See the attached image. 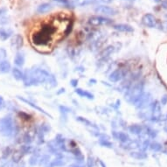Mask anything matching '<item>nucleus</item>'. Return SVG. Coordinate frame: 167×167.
<instances>
[{
	"label": "nucleus",
	"instance_id": "nucleus-1",
	"mask_svg": "<svg viewBox=\"0 0 167 167\" xmlns=\"http://www.w3.org/2000/svg\"><path fill=\"white\" fill-rule=\"evenodd\" d=\"M57 27L54 23L45 22L32 34V43L37 48H49L54 41Z\"/></svg>",
	"mask_w": 167,
	"mask_h": 167
},
{
	"label": "nucleus",
	"instance_id": "nucleus-2",
	"mask_svg": "<svg viewBox=\"0 0 167 167\" xmlns=\"http://www.w3.org/2000/svg\"><path fill=\"white\" fill-rule=\"evenodd\" d=\"M24 86H38L41 84L48 83L51 88H53L57 85V81L53 74L45 69L41 68H32L28 69L24 73L23 79Z\"/></svg>",
	"mask_w": 167,
	"mask_h": 167
},
{
	"label": "nucleus",
	"instance_id": "nucleus-3",
	"mask_svg": "<svg viewBox=\"0 0 167 167\" xmlns=\"http://www.w3.org/2000/svg\"><path fill=\"white\" fill-rule=\"evenodd\" d=\"M143 88L144 84L143 82H137L131 87H130L125 94V100L135 105L137 101L141 98L143 94Z\"/></svg>",
	"mask_w": 167,
	"mask_h": 167
},
{
	"label": "nucleus",
	"instance_id": "nucleus-4",
	"mask_svg": "<svg viewBox=\"0 0 167 167\" xmlns=\"http://www.w3.org/2000/svg\"><path fill=\"white\" fill-rule=\"evenodd\" d=\"M15 131V124L12 117L7 116L0 119V134L4 137H10Z\"/></svg>",
	"mask_w": 167,
	"mask_h": 167
},
{
	"label": "nucleus",
	"instance_id": "nucleus-5",
	"mask_svg": "<svg viewBox=\"0 0 167 167\" xmlns=\"http://www.w3.org/2000/svg\"><path fill=\"white\" fill-rule=\"evenodd\" d=\"M112 20L102 16H92L88 19V24L92 26H100V25H107L112 24Z\"/></svg>",
	"mask_w": 167,
	"mask_h": 167
},
{
	"label": "nucleus",
	"instance_id": "nucleus-6",
	"mask_svg": "<svg viewBox=\"0 0 167 167\" xmlns=\"http://www.w3.org/2000/svg\"><path fill=\"white\" fill-rule=\"evenodd\" d=\"M95 12L96 13L105 15V16H111V15L117 14V11L114 8L109 7L108 5H98L95 8Z\"/></svg>",
	"mask_w": 167,
	"mask_h": 167
},
{
	"label": "nucleus",
	"instance_id": "nucleus-7",
	"mask_svg": "<svg viewBox=\"0 0 167 167\" xmlns=\"http://www.w3.org/2000/svg\"><path fill=\"white\" fill-rule=\"evenodd\" d=\"M151 101V96L149 93L143 94V96H141V98L137 101V102L135 104V106L137 108L143 109L144 108H146L148 105H150Z\"/></svg>",
	"mask_w": 167,
	"mask_h": 167
},
{
	"label": "nucleus",
	"instance_id": "nucleus-8",
	"mask_svg": "<svg viewBox=\"0 0 167 167\" xmlns=\"http://www.w3.org/2000/svg\"><path fill=\"white\" fill-rule=\"evenodd\" d=\"M142 22L145 26L153 28L157 25V20L156 19V17L154 15L151 14V13H147L145 15H143V17L142 18Z\"/></svg>",
	"mask_w": 167,
	"mask_h": 167
},
{
	"label": "nucleus",
	"instance_id": "nucleus-9",
	"mask_svg": "<svg viewBox=\"0 0 167 167\" xmlns=\"http://www.w3.org/2000/svg\"><path fill=\"white\" fill-rule=\"evenodd\" d=\"M124 76V73L122 69H117L113 71L108 76V80L111 82H118Z\"/></svg>",
	"mask_w": 167,
	"mask_h": 167
},
{
	"label": "nucleus",
	"instance_id": "nucleus-10",
	"mask_svg": "<svg viewBox=\"0 0 167 167\" xmlns=\"http://www.w3.org/2000/svg\"><path fill=\"white\" fill-rule=\"evenodd\" d=\"M18 97V99H19L20 101H22L23 102H24V103H26L27 105H29L30 107L33 108H35L36 110H38V111H39L40 113H43L44 115H46V116H48V117H49L50 118H52V116L50 115V114H48V112H46L43 108H41L39 107V106H38V105H36L35 103H33V102H32L31 101H29V100H27V99H24V97H22V96H17Z\"/></svg>",
	"mask_w": 167,
	"mask_h": 167
},
{
	"label": "nucleus",
	"instance_id": "nucleus-11",
	"mask_svg": "<svg viewBox=\"0 0 167 167\" xmlns=\"http://www.w3.org/2000/svg\"><path fill=\"white\" fill-rule=\"evenodd\" d=\"M13 34V31L11 28H4L0 27V40L5 41L8 39H10Z\"/></svg>",
	"mask_w": 167,
	"mask_h": 167
},
{
	"label": "nucleus",
	"instance_id": "nucleus-12",
	"mask_svg": "<svg viewBox=\"0 0 167 167\" xmlns=\"http://www.w3.org/2000/svg\"><path fill=\"white\" fill-rule=\"evenodd\" d=\"M113 28L118 32H122V33H132L134 32V29L131 25L127 24H117L113 25Z\"/></svg>",
	"mask_w": 167,
	"mask_h": 167
},
{
	"label": "nucleus",
	"instance_id": "nucleus-13",
	"mask_svg": "<svg viewBox=\"0 0 167 167\" xmlns=\"http://www.w3.org/2000/svg\"><path fill=\"white\" fill-rule=\"evenodd\" d=\"M12 47L15 49H20L23 46V38L19 34L13 36L12 39Z\"/></svg>",
	"mask_w": 167,
	"mask_h": 167
},
{
	"label": "nucleus",
	"instance_id": "nucleus-14",
	"mask_svg": "<svg viewBox=\"0 0 167 167\" xmlns=\"http://www.w3.org/2000/svg\"><path fill=\"white\" fill-rule=\"evenodd\" d=\"M114 137L117 139V140H118L119 142L122 143H128V142H130V137H129V136L126 134V133H124V132H115L114 133Z\"/></svg>",
	"mask_w": 167,
	"mask_h": 167
},
{
	"label": "nucleus",
	"instance_id": "nucleus-15",
	"mask_svg": "<svg viewBox=\"0 0 167 167\" xmlns=\"http://www.w3.org/2000/svg\"><path fill=\"white\" fill-rule=\"evenodd\" d=\"M24 55L23 53H17L14 57V64L18 67H23L24 64Z\"/></svg>",
	"mask_w": 167,
	"mask_h": 167
},
{
	"label": "nucleus",
	"instance_id": "nucleus-16",
	"mask_svg": "<svg viewBox=\"0 0 167 167\" xmlns=\"http://www.w3.org/2000/svg\"><path fill=\"white\" fill-rule=\"evenodd\" d=\"M11 71V63L6 60L0 62V73H7Z\"/></svg>",
	"mask_w": 167,
	"mask_h": 167
},
{
	"label": "nucleus",
	"instance_id": "nucleus-17",
	"mask_svg": "<svg viewBox=\"0 0 167 167\" xmlns=\"http://www.w3.org/2000/svg\"><path fill=\"white\" fill-rule=\"evenodd\" d=\"M74 92H75L78 96H81V97H85V98H87V99H88V100H93V99H94V95H93V94H91V93L88 92V91L83 90V89H82V88H75Z\"/></svg>",
	"mask_w": 167,
	"mask_h": 167
},
{
	"label": "nucleus",
	"instance_id": "nucleus-18",
	"mask_svg": "<svg viewBox=\"0 0 167 167\" xmlns=\"http://www.w3.org/2000/svg\"><path fill=\"white\" fill-rule=\"evenodd\" d=\"M143 127L139 124H132L129 127V131L133 135H141L143 133Z\"/></svg>",
	"mask_w": 167,
	"mask_h": 167
},
{
	"label": "nucleus",
	"instance_id": "nucleus-19",
	"mask_svg": "<svg viewBox=\"0 0 167 167\" xmlns=\"http://www.w3.org/2000/svg\"><path fill=\"white\" fill-rule=\"evenodd\" d=\"M12 73L13 77L17 81H23L24 79V73L18 68H13L12 69Z\"/></svg>",
	"mask_w": 167,
	"mask_h": 167
},
{
	"label": "nucleus",
	"instance_id": "nucleus-20",
	"mask_svg": "<svg viewBox=\"0 0 167 167\" xmlns=\"http://www.w3.org/2000/svg\"><path fill=\"white\" fill-rule=\"evenodd\" d=\"M51 10H52V5L48 3H44V4H41L37 8V12L38 13H46Z\"/></svg>",
	"mask_w": 167,
	"mask_h": 167
},
{
	"label": "nucleus",
	"instance_id": "nucleus-21",
	"mask_svg": "<svg viewBox=\"0 0 167 167\" xmlns=\"http://www.w3.org/2000/svg\"><path fill=\"white\" fill-rule=\"evenodd\" d=\"M65 165V161L64 159H62L61 157H57L55 158L54 160L51 161L49 164L48 165V167H59V166H62Z\"/></svg>",
	"mask_w": 167,
	"mask_h": 167
},
{
	"label": "nucleus",
	"instance_id": "nucleus-22",
	"mask_svg": "<svg viewBox=\"0 0 167 167\" xmlns=\"http://www.w3.org/2000/svg\"><path fill=\"white\" fill-rule=\"evenodd\" d=\"M114 52V47L113 46H108L106 48H104L101 53H100V56L102 58H106L108 56H109L112 53Z\"/></svg>",
	"mask_w": 167,
	"mask_h": 167
},
{
	"label": "nucleus",
	"instance_id": "nucleus-23",
	"mask_svg": "<svg viewBox=\"0 0 167 167\" xmlns=\"http://www.w3.org/2000/svg\"><path fill=\"white\" fill-rule=\"evenodd\" d=\"M75 4L78 6H87L90 4H94L96 3V0H74Z\"/></svg>",
	"mask_w": 167,
	"mask_h": 167
},
{
	"label": "nucleus",
	"instance_id": "nucleus-24",
	"mask_svg": "<svg viewBox=\"0 0 167 167\" xmlns=\"http://www.w3.org/2000/svg\"><path fill=\"white\" fill-rule=\"evenodd\" d=\"M76 119H77V121H79L80 122L83 123L84 125H86V126H88V127L94 128V129H96V130H97V127H96V125H94L90 121H88V119H86V118H84V117H76Z\"/></svg>",
	"mask_w": 167,
	"mask_h": 167
},
{
	"label": "nucleus",
	"instance_id": "nucleus-25",
	"mask_svg": "<svg viewBox=\"0 0 167 167\" xmlns=\"http://www.w3.org/2000/svg\"><path fill=\"white\" fill-rule=\"evenodd\" d=\"M150 149L153 151H160L162 150V145L157 142H153V143H150Z\"/></svg>",
	"mask_w": 167,
	"mask_h": 167
},
{
	"label": "nucleus",
	"instance_id": "nucleus-26",
	"mask_svg": "<svg viewBox=\"0 0 167 167\" xmlns=\"http://www.w3.org/2000/svg\"><path fill=\"white\" fill-rule=\"evenodd\" d=\"M131 156L136 159H144L147 157V155H145L143 152H137V151H132Z\"/></svg>",
	"mask_w": 167,
	"mask_h": 167
},
{
	"label": "nucleus",
	"instance_id": "nucleus-27",
	"mask_svg": "<svg viewBox=\"0 0 167 167\" xmlns=\"http://www.w3.org/2000/svg\"><path fill=\"white\" fill-rule=\"evenodd\" d=\"M99 143L103 147H107V148H112L113 143H111L109 140H105V139H99Z\"/></svg>",
	"mask_w": 167,
	"mask_h": 167
},
{
	"label": "nucleus",
	"instance_id": "nucleus-28",
	"mask_svg": "<svg viewBox=\"0 0 167 167\" xmlns=\"http://www.w3.org/2000/svg\"><path fill=\"white\" fill-rule=\"evenodd\" d=\"M53 1L57 2L58 4H62V5H64V6H67V7H71V6H73V4H72L70 0H53Z\"/></svg>",
	"mask_w": 167,
	"mask_h": 167
},
{
	"label": "nucleus",
	"instance_id": "nucleus-29",
	"mask_svg": "<svg viewBox=\"0 0 167 167\" xmlns=\"http://www.w3.org/2000/svg\"><path fill=\"white\" fill-rule=\"evenodd\" d=\"M38 162H39V157H38V155H33L29 159V164L31 166H36L38 164Z\"/></svg>",
	"mask_w": 167,
	"mask_h": 167
},
{
	"label": "nucleus",
	"instance_id": "nucleus-30",
	"mask_svg": "<svg viewBox=\"0 0 167 167\" xmlns=\"http://www.w3.org/2000/svg\"><path fill=\"white\" fill-rule=\"evenodd\" d=\"M21 157H22V154L20 152H15L13 154V157H12V161L14 163H17L21 159Z\"/></svg>",
	"mask_w": 167,
	"mask_h": 167
},
{
	"label": "nucleus",
	"instance_id": "nucleus-31",
	"mask_svg": "<svg viewBox=\"0 0 167 167\" xmlns=\"http://www.w3.org/2000/svg\"><path fill=\"white\" fill-rule=\"evenodd\" d=\"M47 164H49V157L48 156H45V157H43L41 159H40V163H39V165L40 166H42V165H47Z\"/></svg>",
	"mask_w": 167,
	"mask_h": 167
},
{
	"label": "nucleus",
	"instance_id": "nucleus-32",
	"mask_svg": "<svg viewBox=\"0 0 167 167\" xmlns=\"http://www.w3.org/2000/svg\"><path fill=\"white\" fill-rule=\"evenodd\" d=\"M8 22H9V20H8V18H7L6 15L0 16V24H7Z\"/></svg>",
	"mask_w": 167,
	"mask_h": 167
},
{
	"label": "nucleus",
	"instance_id": "nucleus-33",
	"mask_svg": "<svg viewBox=\"0 0 167 167\" xmlns=\"http://www.w3.org/2000/svg\"><path fill=\"white\" fill-rule=\"evenodd\" d=\"M95 166V161L93 159V157H89L88 158V161H87V166L88 167H94Z\"/></svg>",
	"mask_w": 167,
	"mask_h": 167
},
{
	"label": "nucleus",
	"instance_id": "nucleus-34",
	"mask_svg": "<svg viewBox=\"0 0 167 167\" xmlns=\"http://www.w3.org/2000/svg\"><path fill=\"white\" fill-rule=\"evenodd\" d=\"M60 112L62 113V114H67V113H68L69 111H70V109L68 108L65 107V106H60Z\"/></svg>",
	"mask_w": 167,
	"mask_h": 167
},
{
	"label": "nucleus",
	"instance_id": "nucleus-35",
	"mask_svg": "<svg viewBox=\"0 0 167 167\" xmlns=\"http://www.w3.org/2000/svg\"><path fill=\"white\" fill-rule=\"evenodd\" d=\"M162 105H166L167 104V95H165L163 97H161V101H160Z\"/></svg>",
	"mask_w": 167,
	"mask_h": 167
},
{
	"label": "nucleus",
	"instance_id": "nucleus-36",
	"mask_svg": "<svg viewBox=\"0 0 167 167\" xmlns=\"http://www.w3.org/2000/svg\"><path fill=\"white\" fill-rule=\"evenodd\" d=\"M7 14V9L4 8V7H2L0 8V16H4Z\"/></svg>",
	"mask_w": 167,
	"mask_h": 167
},
{
	"label": "nucleus",
	"instance_id": "nucleus-37",
	"mask_svg": "<svg viewBox=\"0 0 167 167\" xmlns=\"http://www.w3.org/2000/svg\"><path fill=\"white\" fill-rule=\"evenodd\" d=\"M2 167H13V164H12V162H7V163H5L4 166Z\"/></svg>",
	"mask_w": 167,
	"mask_h": 167
},
{
	"label": "nucleus",
	"instance_id": "nucleus-38",
	"mask_svg": "<svg viewBox=\"0 0 167 167\" xmlns=\"http://www.w3.org/2000/svg\"><path fill=\"white\" fill-rule=\"evenodd\" d=\"M77 84H78V81L77 80H72L71 81V85L73 87H76Z\"/></svg>",
	"mask_w": 167,
	"mask_h": 167
},
{
	"label": "nucleus",
	"instance_id": "nucleus-39",
	"mask_svg": "<svg viewBox=\"0 0 167 167\" xmlns=\"http://www.w3.org/2000/svg\"><path fill=\"white\" fill-rule=\"evenodd\" d=\"M4 98L2 97V96H0V109L2 108V107L4 106Z\"/></svg>",
	"mask_w": 167,
	"mask_h": 167
},
{
	"label": "nucleus",
	"instance_id": "nucleus-40",
	"mask_svg": "<svg viewBox=\"0 0 167 167\" xmlns=\"http://www.w3.org/2000/svg\"><path fill=\"white\" fill-rule=\"evenodd\" d=\"M69 167H84L82 166H80V165H73V166H70Z\"/></svg>",
	"mask_w": 167,
	"mask_h": 167
},
{
	"label": "nucleus",
	"instance_id": "nucleus-41",
	"mask_svg": "<svg viewBox=\"0 0 167 167\" xmlns=\"http://www.w3.org/2000/svg\"><path fill=\"white\" fill-rule=\"evenodd\" d=\"M164 131H165L167 133V125H166V126H165V128H164Z\"/></svg>",
	"mask_w": 167,
	"mask_h": 167
},
{
	"label": "nucleus",
	"instance_id": "nucleus-42",
	"mask_svg": "<svg viewBox=\"0 0 167 167\" xmlns=\"http://www.w3.org/2000/svg\"><path fill=\"white\" fill-rule=\"evenodd\" d=\"M155 2L158 3V2H161V0H155Z\"/></svg>",
	"mask_w": 167,
	"mask_h": 167
}]
</instances>
